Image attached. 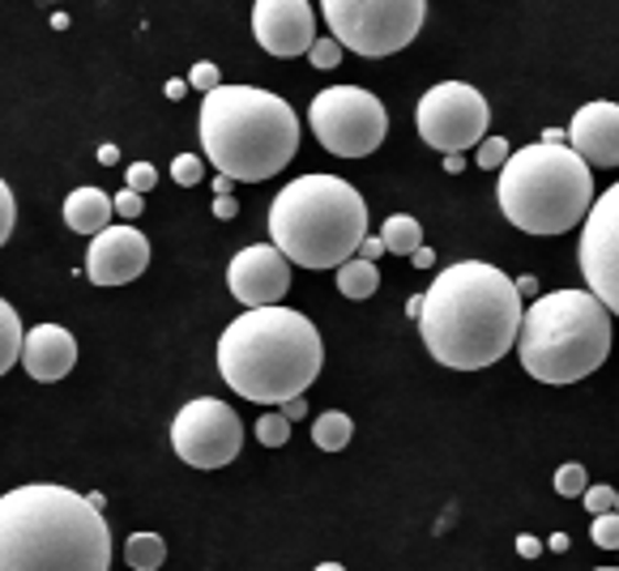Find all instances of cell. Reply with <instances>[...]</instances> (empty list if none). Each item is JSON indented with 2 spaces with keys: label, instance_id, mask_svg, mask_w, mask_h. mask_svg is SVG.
<instances>
[{
  "label": "cell",
  "instance_id": "31",
  "mask_svg": "<svg viewBox=\"0 0 619 571\" xmlns=\"http://www.w3.org/2000/svg\"><path fill=\"white\" fill-rule=\"evenodd\" d=\"M189 86H196L201 95L218 90V86H223V73H218V64H210V61L193 64V73H189Z\"/></svg>",
  "mask_w": 619,
  "mask_h": 571
},
{
  "label": "cell",
  "instance_id": "32",
  "mask_svg": "<svg viewBox=\"0 0 619 571\" xmlns=\"http://www.w3.org/2000/svg\"><path fill=\"white\" fill-rule=\"evenodd\" d=\"M13 223H18V205H13V192H9V184L0 180V248L9 244V235H13Z\"/></svg>",
  "mask_w": 619,
  "mask_h": 571
},
{
  "label": "cell",
  "instance_id": "5",
  "mask_svg": "<svg viewBox=\"0 0 619 571\" xmlns=\"http://www.w3.org/2000/svg\"><path fill=\"white\" fill-rule=\"evenodd\" d=\"M274 248L303 269H338L359 256L367 235V205L355 184L338 175H299L269 205Z\"/></svg>",
  "mask_w": 619,
  "mask_h": 571
},
{
  "label": "cell",
  "instance_id": "7",
  "mask_svg": "<svg viewBox=\"0 0 619 571\" xmlns=\"http://www.w3.org/2000/svg\"><path fill=\"white\" fill-rule=\"evenodd\" d=\"M500 214L525 235H564L586 223L594 205V171L568 146L534 141L500 166Z\"/></svg>",
  "mask_w": 619,
  "mask_h": 571
},
{
  "label": "cell",
  "instance_id": "9",
  "mask_svg": "<svg viewBox=\"0 0 619 571\" xmlns=\"http://www.w3.org/2000/svg\"><path fill=\"white\" fill-rule=\"evenodd\" d=\"M308 125L333 159H363V154L381 150V141L389 132V111L381 98L359 86H329L312 98Z\"/></svg>",
  "mask_w": 619,
  "mask_h": 571
},
{
  "label": "cell",
  "instance_id": "26",
  "mask_svg": "<svg viewBox=\"0 0 619 571\" xmlns=\"http://www.w3.org/2000/svg\"><path fill=\"white\" fill-rule=\"evenodd\" d=\"M201 175H205V162L196 159V154H180V159H171V184H180V188H196V184H201Z\"/></svg>",
  "mask_w": 619,
  "mask_h": 571
},
{
  "label": "cell",
  "instance_id": "46",
  "mask_svg": "<svg viewBox=\"0 0 619 571\" xmlns=\"http://www.w3.org/2000/svg\"><path fill=\"white\" fill-rule=\"evenodd\" d=\"M231 188H235L231 175H218V180H214V192H218V196H231Z\"/></svg>",
  "mask_w": 619,
  "mask_h": 571
},
{
  "label": "cell",
  "instance_id": "30",
  "mask_svg": "<svg viewBox=\"0 0 619 571\" xmlns=\"http://www.w3.org/2000/svg\"><path fill=\"white\" fill-rule=\"evenodd\" d=\"M308 61L317 64V68H321V73H329V68H333V64L342 61V43H338V39H333V34H329V39H317V43H312V47H308Z\"/></svg>",
  "mask_w": 619,
  "mask_h": 571
},
{
  "label": "cell",
  "instance_id": "12",
  "mask_svg": "<svg viewBox=\"0 0 619 571\" xmlns=\"http://www.w3.org/2000/svg\"><path fill=\"white\" fill-rule=\"evenodd\" d=\"M581 278L586 290L619 320V184L594 196L586 223H581Z\"/></svg>",
  "mask_w": 619,
  "mask_h": 571
},
{
  "label": "cell",
  "instance_id": "15",
  "mask_svg": "<svg viewBox=\"0 0 619 571\" xmlns=\"http://www.w3.org/2000/svg\"><path fill=\"white\" fill-rule=\"evenodd\" d=\"M253 34L269 56H303L317 43V18L308 0H257Z\"/></svg>",
  "mask_w": 619,
  "mask_h": 571
},
{
  "label": "cell",
  "instance_id": "45",
  "mask_svg": "<svg viewBox=\"0 0 619 571\" xmlns=\"http://www.w3.org/2000/svg\"><path fill=\"white\" fill-rule=\"evenodd\" d=\"M419 312H424V294H410V299H406V316L419 320Z\"/></svg>",
  "mask_w": 619,
  "mask_h": 571
},
{
  "label": "cell",
  "instance_id": "6",
  "mask_svg": "<svg viewBox=\"0 0 619 571\" xmlns=\"http://www.w3.org/2000/svg\"><path fill=\"white\" fill-rule=\"evenodd\" d=\"M611 354V312L581 286L538 294L522 312L517 358L538 384H577Z\"/></svg>",
  "mask_w": 619,
  "mask_h": 571
},
{
  "label": "cell",
  "instance_id": "36",
  "mask_svg": "<svg viewBox=\"0 0 619 571\" xmlns=\"http://www.w3.org/2000/svg\"><path fill=\"white\" fill-rule=\"evenodd\" d=\"M517 554H522V559H538V554H543V541L522 534V538H517Z\"/></svg>",
  "mask_w": 619,
  "mask_h": 571
},
{
  "label": "cell",
  "instance_id": "33",
  "mask_svg": "<svg viewBox=\"0 0 619 571\" xmlns=\"http://www.w3.org/2000/svg\"><path fill=\"white\" fill-rule=\"evenodd\" d=\"M586 511L589 516H602V511L616 508V486H586Z\"/></svg>",
  "mask_w": 619,
  "mask_h": 571
},
{
  "label": "cell",
  "instance_id": "28",
  "mask_svg": "<svg viewBox=\"0 0 619 571\" xmlns=\"http://www.w3.org/2000/svg\"><path fill=\"white\" fill-rule=\"evenodd\" d=\"M594 546H602V550H619V511H602V516H594Z\"/></svg>",
  "mask_w": 619,
  "mask_h": 571
},
{
  "label": "cell",
  "instance_id": "38",
  "mask_svg": "<svg viewBox=\"0 0 619 571\" xmlns=\"http://www.w3.org/2000/svg\"><path fill=\"white\" fill-rule=\"evenodd\" d=\"M303 413H308V401H303V397H291V401H282V418H287V422L303 418Z\"/></svg>",
  "mask_w": 619,
  "mask_h": 571
},
{
  "label": "cell",
  "instance_id": "10",
  "mask_svg": "<svg viewBox=\"0 0 619 571\" xmlns=\"http://www.w3.org/2000/svg\"><path fill=\"white\" fill-rule=\"evenodd\" d=\"M415 125H419V137H424L431 150L461 154V150H474L488 137L491 107L474 86H466V82H440V86H431L419 98Z\"/></svg>",
  "mask_w": 619,
  "mask_h": 571
},
{
  "label": "cell",
  "instance_id": "41",
  "mask_svg": "<svg viewBox=\"0 0 619 571\" xmlns=\"http://www.w3.org/2000/svg\"><path fill=\"white\" fill-rule=\"evenodd\" d=\"M163 90H167V98L175 103V98H184V90H189V82H180V77H171V82H167Z\"/></svg>",
  "mask_w": 619,
  "mask_h": 571
},
{
  "label": "cell",
  "instance_id": "50",
  "mask_svg": "<svg viewBox=\"0 0 619 571\" xmlns=\"http://www.w3.org/2000/svg\"><path fill=\"white\" fill-rule=\"evenodd\" d=\"M616 511H619V491H616Z\"/></svg>",
  "mask_w": 619,
  "mask_h": 571
},
{
  "label": "cell",
  "instance_id": "4",
  "mask_svg": "<svg viewBox=\"0 0 619 571\" xmlns=\"http://www.w3.org/2000/svg\"><path fill=\"white\" fill-rule=\"evenodd\" d=\"M201 150L239 184H257L291 166L299 116L291 103L257 86H218L201 103Z\"/></svg>",
  "mask_w": 619,
  "mask_h": 571
},
{
  "label": "cell",
  "instance_id": "17",
  "mask_svg": "<svg viewBox=\"0 0 619 571\" xmlns=\"http://www.w3.org/2000/svg\"><path fill=\"white\" fill-rule=\"evenodd\" d=\"M18 363L39 384L65 380L73 371V363H77V337L61 324H34L31 333L22 337V358Z\"/></svg>",
  "mask_w": 619,
  "mask_h": 571
},
{
  "label": "cell",
  "instance_id": "34",
  "mask_svg": "<svg viewBox=\"0 0 619 571\" xmlns=\"http://www.w3.org/2000/svg\"><path fill=\"white\" fill-rule=\"evenodd\" d=\"M111 209H116V218H129V223H137L141 218V192H132V188H125V192H116L111 196Z\"/></svg>",
  "mask_w": 619,
  "mask_h": 571
},
{
  "label": "cell",
  "instance_id": "44",
  "mask_svg": "<svg viewBox=\"0 0 619 571\" xmlns=\"http://www.w3.org/2000/svg\"><path fill=\"white\" fill-rule=\"evenodd\" d=\"M445 171H449V175H461V171H466V159H461V154H445Z\"/></svg>",
  "mask_w": 619,
  "mask_h": 571
},
{
  "label": "cell",
  "instance_id": "37",
  "mask_svg": "<svg viewBox=\"0 0 619 571\" xmlns=\"http://www.w3.org/2000/svg\"><path fill=\"white\" fill-rule=\"evenodd\" d=\"M513 286H517V294H522V299H538V278H534V273H522Z\"/></svg>",
  "mask_w": 619,
  "mask_h": 571
},
{
  "label": "cell",
  "instance_id": "49",
  "mask_svg": "<svg viewBox=\"0 0 619 571\" xmlns=\"http://www.w3.org/2000/svg\"><path fill=\"white\" fill-rule=\"evenodd\" d=\"M594 571H619V568H594Z\"/></svg>",
  "mask_w": 619,
  "mask_h": 571
},
{
  "label": "cell",
  "instance_id": "16",
  "mask_svg": "<svg viewBox=\"0 0 619 571\" xmlns=\"http://www.w3.org/2000/svg\"><path fill=\"white\" fill-rule=\"evenodd\" d=\"M568 150L589 166H619V103H586L568 125Z\"/></svg>",
  "mask_w": 619,
  "mask_h": 571
},
{
  "label": "cell",
  "instance_id": "43",
  "mask_svg": "<svg viewBox=\"0 0 619 571\" xmlns=\"http://www.w3.org/2000/svg\"><path fill=\"white\" fill-rule=\"evenodd\" d=\"M98 162H103V166L120 162V150H116V146H98Z\"/></svg>",
  "mask_w": 619,
  "mask_h": 571
},
{
  "label": "cell",
  "instance_id": "39",
  "mask_svg": "<svg viewBox=\"0 0 619 571\" xmlns=\"http://www.w3.org/2000/svg\"><path fill=\"white\" fill-rule=\"evenodd\" d=\"M235 214H239L235 196H218V201H214V218H235Z\"/></svg>",
  "mask_w": 619,
  "mask_h": 571
},
{
  "label": "cell",
  "instance_id": "3",
  "mask_svg": "<svg viewBox=\"0 0 619 571\" xmlns=\"http://www.w3.org/2000/svg\"><path fill=\"white\" fill-rule=\"evenodd\" d=\"M325 367L317 324L291 308H253L218 337V376L244 401L282 406L303 397Z\"/></svg>",
  "mask_w": 619,
  "mask_h": 571
},
{
  "label": "cell",
  "instance_id": "47",
  "mask_svg": "<svg viewBox=\"0 0 619 571\" xmlns=\"http://www.w3.org/2000/svg\"><path fill=\"white\" fill-rule=\"evenodd\" d=\"M547 546H552L555 554H564V550H568V534H552V541H547Z\"/></svg>",
  "mask_w": 619,
  "mask_h": 571
},
{
  "label": "cell",
  "instance_id": "1",
  "mask_svg": "<svg viewBox=\"0 0 619 571\" xmlns=\"http://www.w3.org/2000/svg\"><path fill=\"white\" fill-rule=\"evenodd\" d=\"M522 312V294L504 269L488 260H457L424 290L419 333L436 363L483 371L517 346Z\"/></svg>",
  "mask_w": 619,
  "mask_h": 571
},
{
  "label": "cell",
  "instance_id": "2",
  "mask_svg": "<svg viewBox=\"0 0 619 571\" xmlns=\"http://www.w3.org/2000/svg\"><path fill=\"white\" fill-rule=\"evenodd\" d=\"M0 571H111L103 511L56 482L0 495Z\"/></svg>",
  "mask_w": 619,
  "mask_h": 571
},
{
  "label": "cell",
  "instance_id": "42",
  "mask_svg": "<svg viewBox=\"0 0 619 571\" xmlns=\"http://www.w3.org/2000/svg\"><path fill=\"white\" fill-rule=\"evenodd\" d=\"M543 141H547V146H568V132H564V128H547Z\"/></svg>",
  "mask_w": 619,
  "mask_h": 571
},
{
  "label": "cell",
  "instance_id": "48",
  "mask_svg": "<svg viewBox=\"0 0 619 571\" xmlns=\"http://www.w3.org/2000/svg\"><path fill=\"white\" fill-rule=\"evenodd\" d=\"M317 571H346V568H342V563H321Z\"/></svg>",
  "mask_w": 619,
  "mask_h": 571
},
{
  "label": "cell",
  "instance_id": "14",
  "mask_svg": "<svg viewBox=\"0 0 619 571\" xmlns=\"http://www.w3.org/2000/svg\"><path fill=\"white\" fill-rule=\"evenodd\" d=\"M150 265V239L137 226H107L90 235L86 248V278L95 286H125L132 278H141Z\"/></svg>",
  "mask_w": 619,
  "mask_h": 571
},
{
  "label": "cell",
  "instance_id": "8",
  "mask_svg": "<svg viewBox=\"0 0 619 571\" xmlns=\"http://www.w3.org/2000/svg\"><path fill=\"white\" fill-rule=\"evenodd\" d=\"M333 39L359 56H393L424 31L427 0H321Z\"/></svg>",
  "mask_w": 619,
  "mask_h": 571
},
{
  "label": "cell",
  "instance_id": "20",
  "mask_svg": "<svg viewBox=\"0 0 619 571\" xmlns=\"http://www.w3.org/2000/svg\"><path fill=\"white\" fill-rule=\"evenodd\" d=\"M351 435H355V422H351V413L342 410H325L312 422V444L321 452H342L351 444Z\"/></svg>",
  "mask_w": 619,
  "mask_h": 571
},
{
  "label": "cell",
  "instance_id": "35",
  "mask_svg": "<svg viewBox=\"0 0 619 571\" xmlns=\"http://www.w3.org/2000/svg\"><path fill=\"white\" fill-rule=\"evenodd\" d=\"M359 256L376 265V260L385 256V239H381V235H363V244H359Z\"/></svg>",
  "mask_w": 619,
  "mask_h": 571
},
{
  "label": "cell",
  "instance_id": "11",
  "mask_svg": "<svg viewBox=\"0 0 619 571\" xmlns=\"http://www.w3.org/2000/svg\"><path fill=\"white\" fill-rule=\"evenodd\" d=\"M171 448L193 470H223L244 452L239 413L218 397H196L171 418Z\"/></svg>",
  "mask_w": 619,
  "mask_h": 571
},
{
  "label": "cell",
  "instance_id": "18",
  "mask_svg": "<svg viewBox=\"0 0 619 571\" xmlns=\"http://www.w3.org/2000/svg\"><path fill=\"white\" fill-rule=\"evenodd\" d=\"M116 218V209H111V196L103 188H77L65 196V223L68 230H77V235H98V230H107Z\"/></svg>",
  "mask_w": 619,
  "mask_h": 571
},
{
  "label": "cell",
  "instance_id": "22",
  "mask_svg": "<svg viewBox=\"0 0 619 571\" xmlns=\"http://www.w3.org/2000/svg\"><path fill=\"white\" fill-rule=\"evenodd\" d=\"M167 559V541L159 534H132L125 541V563L132 571H159Z\"/></svg>",
  "mask_w": 619,
  "mask_h": 571
},
{
  "label": "cell",
  "instance_id": "40",
  "mask_svg": "<svg viewBox=\"0 0 619 571\" xmlns=\"http://www.w3.org/2000/svg\"><path fill=\"white\" fill-rule=\"evenodd\" d=\"M410 260H415V269H431V265H436V252H431V248H415Z\"/></svg>",
  "mask_w": 619,
  "mask_h": 571
},
{
  "label": "cell",
  "instance_id": "29",
  "mask_svg": "<svg viewBox=\"0 0 619 571\" xmlns=\"http://www.w3.org/2000/svg\"><path fill=\"white\" fill-rule=\"evenodd\" d=\"M154 184H159V166L154 162H132L129 171H125V188L141 192V196L154 188Z\"/></svg>",
  "mask_w": 619,
  "mask_h": 571
},
{
  "label": "cell",
  "instance_id": "23",
  "mask_svg": "<svg viewBox=\"0 0 619 571\" xmlns=\"http://www.w3.org/2000/svg\"><path fill=\"white\" fill-rule=\"evenodd\" d=\"M22 337H26V328L13 312V303L0 299V376L22 358Z\"/></svg>",
  "mask_w": 619,
  "mask_h": 571
},
{
  "label": "cell",
  "instance_id": "25",
  "mask_svg": "<svg viewBox=\"0 0 619 571\" xmlns=\"http://www.w3.org/2000/svg\"><path fill=\"white\" fill-rule=\"evenodd\" d=\"M257 440H262L265 448H282L287 440H291V422L282 418V410L257 418Z\"/></svg>",
  "mask_w": 619,
  "mask_h": 571
},
{
  "label": "cell",
  "instance_id": "19",
  "mask_svg": "<svg viewBox=\"0 0 619 571\" xmlns=\"http://www.w3.org/2000/svg\"><path fill=\"white\" fill-rule=\"evenodd\" d=\"M338 290H342L346 299H372V294L381 290V273H376V265H372V260H363V256L342 260V265H338Z\"/></svg>",
  "mask_w": 619,
  "mask_h": 571
},
{
  "label": "cell",
  "instance_id": "24",
  "mask_svg": "<svg viewBox=\"0 0 619 571\" xmlns=\"http://www.w3.org/2000/svg\"><path fill=\"white\" fill-rule=\"evenodd\" d=\"M586 486H589V474H586V465H581V461H568V465H559V470H555V491H559L564 499H581V495H586Z\"/></svg>",
  "mask_w": 619,
  "mask_h": 571
},
{
  "label": "cell",
  "instance_id": "21",
  "mask_svg": "<svg viewBox=\"0 0 619 571\" xmlns=\"http://www.w3.org/2000/svg\"><path fill=\"white\" fill-rule=\"evenodd\" d=\"M381 239H385V252L410 256L415 248H424V226H419V218H410V214H393V218H385Z\"/></svg>",
  "mask_w": 619,
  "mask_h": 571
},
{
  "label": "cell",
  "instance_id": "27",
  "mask_svg": "<svg viewBox=\"0 0 619 571\" xmlns=\"http://www.w3.org/2000/svg\"><path fill=\"white\" fill-rule=\"evenodd\" d=\"M509 154H513V150H509L504 137H483V141H479V166H483V171H500V166L509 162Z\"/></svg>",
  "mask_w": 619,
  "mask_h": 571
},
{
  "label": "cell",
  "instance_id": "13",
  "mask_svg": "<svg viewBox=\"0 0 619 571\" xmlns=\"http://www.w3.org/2000/svg\"><path fill=\"white\" fill-rule=\"evenodd\" d=\"M227 290L244 303V312L278 308L291 290V260L274 244H253V248L235 252V260L227 265Z\"/></svg>",
  "mask_w": 619,
  "mask_h": 571
}]
</instances>
